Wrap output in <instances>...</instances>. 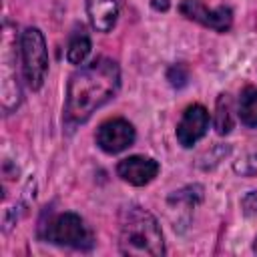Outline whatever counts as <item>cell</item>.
Wrapping results in <instances>:
<instances>
[{
    "instance_id": "cell-1",
    "label": "cell",
    "mask_w": 257,
    "mask_h": 257,
    "mask_svg": "<svg viewBox=\"0 0 257 257\" xmlns=\"http://www.w3.org/2000/svg\"><path fill=\"white\" fill-rule=\"evenodd\" d=\"M120 86V68L112 58L98 56L80 66L68 80L64 122L72 128L90 118V114L114 98Z\"/></svg>"
},
{
    "instance_id": "cell-2",
    "label": "cell",
    "mask_w": 257,
    "mask_h": 257,
    "mask_svg": "<svg viewBox=\"0 0 257 257\" xmlns=\"http://www.w3.org/2000/svg\"><path fill=\"white\" fill-rule=\"evenodd\" d=\"M118 247L124 255L161 257L165 255L163 231L157 219L143 207L128 205L118 219Z\"/></svg>"
},
{
    "instance_id": "cell-3",
    "label": "cell",
    "mask_w": 257,
    "mask_h": 257,
    "mask_svg": "<svg viewBox=\"0 0 257 257\" xmlns=\"http://www.w3.org/2000/svg\"><path fill=\"white\" fill-rule=\"evenodd\" d=\"M16 28L4 22L2 28V52H0V100L4 112H12L20 104V84L16 78Z\"/></svg>"
},
{
    "instance_id": "cell-4",
    "label": "cell",
    "mask_w": 257,
    "mask_h": 257,
    "mask_svg": "<svg viewBox=\"0 0 257 257\" xmlns=\"http://www.w3.org/2000/svg\"><path fill=\"white\" fill-rule=\"evenodd\" d=\"M20 50H22V70L28 86L38 90L44 82L48 70V52L44 36L38 28H26L20 36Z\"/></svg>"
},
{
    "instance_id": "cell-5",
    "label": "cell",
    "mask_w": 257,
    "mask_h": 257,
    "mask_svg": "<svg viewBox=\"0 0 257 257\" xmlns=\"http://www.w3.org/2000/svg\"><path fill=\"white\" fill-rule=\"evenodd\" d=\"M42 237L48 243L62 247H74V249L92 247V235L76 213H60L54 219H50Z\"/></svg>"
},
{
    "instance_id": "cell-6",
    "label": "cell",
    "mask_w": 257,
    "mask_h": 257,
    "mask_svg": "<svg viewBox=\"0 0 257 257\" xmlns=\"http://www.w3.org/2000/svg\"><path fill=\"white\" fill-rule=\"evenodd\" d=\"M179 12L187 16L189 20H195L207 28H213L217 32H227L233 24V12L229 6H217L207 8L201 0H183L179 4Z\"/></svg>"
},
{
    "instance_id": "cell-7",
    "label": "cell",
    "mask_w": 257,
    "mask_h": 257,
    "mask_svg": "<svg viewBox=\"0 0 257 257\" xmlns=\"http://www.w3.org/2000/svg\"><path fill=\"white\" fill-rule=\"evenodd\" d=\"M135 126L124 118H108L96 131V145L110 155L128 149L135 143Z\"/></svg>"
},
{
    "instance_id": "cell-8",
    "label": "cell",
    "mask_w": 257,
    "mask_h": 257,
    "mask_svg": "<svg viewBox=\"0 0 257 257\" xmlns=\"http://www.w3.org/2000/svg\"><path fill=\"white\" fill-rule=\"evenodd\" d=\"M209 128V112L203 104H191L185 108L179 124H177V139L183 147H193L199 139L205 137Z\"/></svg>"
},
{
    "instance_id": "cell-9",
    "label": "cell",
    "mask_w": 257,
    "mask_h": 257,
    "mask_svg": "<svg viewBox=\"0 0 257 257\" xmlns=\"http://www.w3.org/2000/svg\"><path fill=\"white\" fill-rule=\"evenodd\" d=\"M116 173L124 183L135 185V187H143L159 175V163L151 157L133 155V157L122 159L116 165Z\"/></svg>"
},
{
    "instance_id": "cell-10",
    "label": "cell",
    "mask_w": 257,
    "mask_h": 257,
    "mask_svg": "<svg viewBox=\"0 0 257 257\" xmlns=\"http://www.w3.org/2000/svg\"><path fill=\"white\" fill-rule=\"evenodd\" d=\"M118 8H120L118 0H86L90 24L98 32L112 30V26L116 24V18H118Z\"/></svg>"
},
{
    "instance_id": "cell-11",
    "label": "cell",
    "mask_w": 257,
    "mask_h": 257,
    "mask_svg": "<svg viewBox=\"0 0 257 257\" xmlns=\"http://www.w3.org/2000/svg\"><path fill=\"white\" fill-rule=\"evenodd\" d=\"M239 118L247 126H257V86H247L239 96Z\"/></svg>"
},
{
    "instance_id": "cell-12",
    "label": "cell",
    "mask_w": 257,
    "mask_h": 257,
    "mask_svg": "<svg viewBox=\"0 0 257 257\" xmlns=\"http://www.w3.org/2000/svg\"><path fill=\"white\" fill-rule=\"evenodd\" d=\"M215 128L219 135H227L233 128V106L229 94H219L215 106Z\"/></svg>"
},
{
    "instance_id": "cell-13",
    "label": "cell",
    "mask_w": 257,
    "mask_h": 257,
    "mask_svg": "<svg viewBox=\"0 0 257 257\" xmlns=\"http://www.w3.org/2000/svg\"><path fill=\"white\" fill-rule=\"evenodd\" d=\"M90 54V40L86 34H76L68 48H66V58L70 64H82L86 60V56Z\"/></svg>"
},
{
    "instance_id": "cell-14",
    "label": "cell",
    "mask_w": 257,
    "mask_h": 257,
    "mask_svg": "<svg viewBox=\"0 0 257 257\" xmlns=\"http://www.w3.org/2000/svg\"><path fill=\"white\" fill-rule=\"evenodd\" d=\"M167 78H169V82H171L173 86L181 88V86L187 84V80H189V72H187V68H185L183 64H175V66L169 68Z\"/></svg>"
},
{
    "instance_id": "cell-15",
    "label": "cell",
    "mask_w": 257,
    "mask_h": 257,
    "mask_svg": "<svg viewBox=\"0 0 257 257\" xmlns=\"http://www.w3.org/2000/svg\"><path fill=\"white\" fill-rule=\"evenodd\" d=\"M241 205H243V209H245V213H247V215H253V213H257V191H251V193H247V195L243 197Z\"/></svg>"
},
{
    "instance_id": "cell-16",
    "label": "cell",
    "mask_w": 257,
    "mask_h": 257,
    "mask_svg": "<svg viewBox=\"0 0 257 257\" xmlns=\"http://www.w3.org/2000/svg\"><path fill=\"white\" fill-rule=\"evenodd\" d=\"M155 10H161V12H167L169 10V0H153L151 2Z\"/></svg>"
},
{
    "instance_id": "cell-17",
    "label": "cell",
    "mask_w": 257,
    "mask_h": 257,
    "mask_svg": "<svg viewBox=\"0 0 257 257\" xmlns=\"http://www.w3.org/2000/svg\"><path fill=\"white\" fill-rule=\"evenodd\" d=\"M253 249H255V253H257V239H255V245H253Z\"/></svg>"
}]
</instances>
